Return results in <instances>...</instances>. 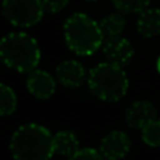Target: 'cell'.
Listing matches in <instances>:
<instances>
[{
    "label": "cell",
    "mask_w": 160,
    "mask_h": 160,
    "mask_svg": "<svg viewBox=\"0 0 160 160\" xmlns=\"http://www.w3.org/2000/svg\"><path fill=\"white\" fill-rule=\"evenodd\" d=\"M14 160H51L55 153L53 135L39 124L21 125L10 139Z\"/></svg>",
    "instance_id": "obj_1"
},
{
    "label": "cell",
    "mask_w": 160,
    "mask_h": 160,
    "mask_svg": "<svg viewBox=\"0 0 160 160\" xmlns=\"http://www.w3.org/2000/svg\"><path fill=\"white\" fill-rule=\"evenodd\" d=\"M66 47L79 56H90L102 48L104 34L100 22L84 13H73L63 24Z\"/></svg>",
    "instance_id": "obj_2"
},
{
    "label": "cell",
    "mask_w": 160,
    "mask_h": 160,
    "mask_svg": "<svg viewBox=\"0 0 160 160\" xmlns=\"http://www.w3.org/2000/svg\"><path fill=\"white\" fill-rule=\"evenodd\" d=\"M3 63L20 73H30L37 69L41 59L38 42L25 32H10L0 42Z\"/></svg>",
    "instance_id": "obj_3"
},
{
    "label": "cell",
    "mask_w": 160,
    "mask_h": 160,
    "mask_svg": "<svg viewBox=\"0 0 160 160\" xmlns=\"http://www.w3.org/2000/svg\"><path fill=\"white\" fill-rule=\"evenodd\" d=\"M87 84L90 91L98 100L114 102L127 94L129 80L124 68L107 61L98 63L88 72Z\"/></svg>",
    "instance_id": "obj_4"
},
{
    "label": "cell",
    "mask_w": 160,
    "mask_h": 160,
    "mask_svg": "<svg viewBox=\"0 0 160 160\" xmlns=\"http://www.w3.org/2000/svg\"><path fill=\"white\" fill-rule=\"evenodd\" d=\"M42 0H3V17L14 27L28 28L38 24L45 13Z\"/></svg>",
    "instance_id": "obj_5"
},
{
    "label": "cell",
    "mask_w": 160,
    "mask_h": 160,
    "mask_svg": "<svg viewBox=\"0 0 160 160\" xmlns=\"http://www.w3.org/2000/svg\"><path fill=\"white\" fill-rule=\"evenodd\" d=\"M98 150L105 160H121L131 150V138L122 131H111L101 139Z\"/></svg>",
    "instance_id": "obj_6"
},
{
    "label": "cell",
    "mask_w": 160,
    "mask_h": 160,
    "mask_svg": "<svg viewBox=\"0 0 160 160\" xmlns=\"http://www.w3.org/2000/svg\"><path fill=\"white\" fill-rule=\"evenodd\" d=\"M102 55L108 62H112V63L124 68L132 61L133 55H135V49L127 38L119 35L104 39Z\"/></svg>",
    "instance_id": "obj_7"
},
{
    "label": "cell",
    "mask_w": 160,
    "mask_h": 160,
    "mask_svg": "<svg viewBox=\"0 0 160 160\" xmlns=\"http://www.w3.org/2000/svg\"><path fill=\"white\" fill-rule=\"evenodd\" d=\"M158 118V108L150 101L139 100L135 101L125 111V122L132 129H142L146 124Z\"/></svg>",
    "instance_id": "obj_8"
},
{
    "label": "cell",
    "mask_w": 160,
    "mask_h": 160,
    "mask_svg": "<svg viewBox=\"0 0 160 160\" xmlns=\"http://www.w3.org/2000/svg\"><path fill=\"white\" fill-rule=\"evenodd\" d=\"M27 88L31 96L39 100H48L53 96L56 90V82L47 70L34 69L28 73Z\"/></svg>",
    "instance_id": "obj_9"
},
{
    "label": "cell",
    "mask_w": 160,
    "mask_h": 160,
    "mask_svg": "<svg viewBox=\"0 0 160 160\" xmlns=\"http://www.w3.org/2000/svg\"><path fill=\"white\" fill-rule=\"evenodd\" d=\"M56 79L62 86L69 88L80 87L84 82L87 72H86L84 66L80 62L75 59H69V61H63L56 66Z\"/></svg>",
    "instance_id": "obj_10"
},
{
    "label": "cell",
    "mask_w": 160,
    "mask_h": 160,
    "mask_svg": "<svg viewBox=\"0 0 160 160\" xmlns=\"http://www.w3.org/2000/svg\"><path fill=\"white\" fill-rule=\"evenodd\" d=\"M136 30L142 38H153L160 35V8H149L139 13Z\"/></svg>",
    "instance_id": "obj_11"
},
{
    "label": "cell",
    "mask_w": 160,
    "mask_h": 160,
    "mask_svg": "<svg viewBox=\"0 0 160 160\" xmlns=\"http://www.w3.org/2000/svg\"><path fill=\"white\" fill-rule=\"evenodd\" d=\"M53 143H55V153L61 156L70 158L80 149L79 139L70 131H59L53 135Z\"/></svg>",
    "instance_id": "obj_12"
},
{
    "label": "cell",
    "mask_w": 160,
    "mask_h": 160,
    "mask_svg": "<svg viewBox=\"0 0 160 160\" xmlns=\"http://www.w3.org/2000/svg\"><path fill=\"white\" fill-rule=\"evenodd\" d=\"M98 22H100L102 34H104V39L119 37L122 34V31L125 30V25H127L124 13H121V11L108 14L102 20H100Z\"/></svg>",
    "instance_id": "obj_13"
},
{
    "label": "cell",
    "mask_w": 160,
    "mask_h": 160,
    "mask_svg": "<svg viewBox=\"0 0 160 160\" xmlns=\"http://www.w3.org/2000/svg\"><path fill=\"white\" fill-rule=\"evenodd\" d=\"M17 108V96L7 84L0 86V114L3 117L11 115Z\"/></svg>",
    "instance_id": "obj_14"
},
{
    "label": "cell",
    "mask_w": 160,
    "mask_h": 160,
    "mask_svg": "<svg viewBox=\"0 0 160 160\" xmlns=\"http://www.w3.org/2000/svg\"><path fill=\"white\" fill-rule=\"evenodd\" d=\"M111 3L124 14H139L149 7L150 0H111Z\"/></svg>",
    "instance_id": "obj_15"
},
{
    "label": "cell",
    "mask_w": 160,
    "mask_h": 160,
    "mask_svg": "<svg viewBox=\"0 0 160 160\" xmlns=\"http://www.w3.org/2000/svg\"><path fill=\"white\" fill-rule=\"evenodd\" d=\"M142 141L152 148L160 146V119H153L142 128Z\"/></svg>",
    "instance_id": "obj_16"
},
{
    "label": "cell",
    "mask_w": 160,
    "mask_h": 160,
    "mask_svg": "<svg viewBox=\"0 0 160 160\" xmlns=\"http://www.w3.org/2000/svg\"><path fill=\"white\" fill-rule=\"evenodd\" d=\"M69 160H105L101 152L93 148H83L79 149L73 156H70Z\"/></svg>",
    "instance_id": "obj_17"
},
{
    "label": "cell",
    "mask_w": 160,
    "mask_h": 160,
    "mask_svg": "<svg viewBox=\"0 0 160 160\" xmlns=\"http://www.w3.org/2000/svg\"><path fill=\"white\" fill-rule=\"evenodd\" d=\"M45 6V10L48 13L56 14L59 11H62L68 4H69V0H42Z\"/></svg>",
    "instance_id": "obj_18"
},
{
    "label": "cell",
    "mask_w": 160,
    "mask_h": 160,
    "mask_svg": "<svg viewBox=\"0 0 160 160\" xmlns=\"http://www.w3.org/2000/svg\"><path fill=\"white\" fill-rule=\"evenodd\" d=\"M158 72L160 73V56L158 58Z\"/></svg>",
    "instance_id": "obj_19"
},
{
    "label": "cell",
    "mask_w": 160,
    "mask_h": 160,
    "mask_svg": "<svg viewBox=\"0 0 160 160\" xmlns=\"http://www.w3.org/2000/svg\"><path fill=\"white\" fill-rule=\"evenodd\" d=\"M87 2H97V0H87Z\"/></svg>",
    "instance_id": "obj_20"
}]
</instances>
